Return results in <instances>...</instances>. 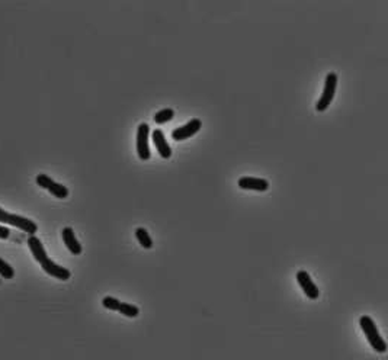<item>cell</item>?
Instances as JSON below:
<instances>
[{"label": "cell", "instance_id": "cell-1", "mask_svg": "<svg viewBox=\"0 0 388 360\" xmlns=\"http://www.w3.org/2000/svg\"><path fill=\"white\" fill-rule=\"evenodd\" d=\"M26 244H28V247H29V250H31L34 259L41 264L42 270H44L47 275H50V276H52V278H55V279L58 280L70 279V276H72L70 270L63 267V266L57 264V263H54V261L47 256V251L44 249L41 240H40L37 235H29Z\"/></svg>", "mask_w": 388, "mask_h": 360}, {"label": "cell", "instance_id": "cell-2", "mask_svg": "<svg viewBox=\"0 0 388 360\" xmlns=\"http://www.w3.org/2000/svg\"><path fill=\"white\" fill-rule=\"evenodd\" d=\"M359 325H361L362 331L365 333L368 343L371 344V347L374 350L378 351V353H385L387 351V343L381 337V334L378 333L377 325H375V322H374V320L371 317L362 315L359 318Z\"/></svg>", "mask_w": 388, "mask_h": 360}, {"label": "cell", "instance_id": "cell-3", "mask_svg": "<svg viewBox=\"0 0 388 360\" xmlns=\"http://www.w3.org/2000/svg\"><path fill=\"white\" fill-rule=\"evenodd\" d=\"M0 222L9 224L12 227H16V228H19V230L29 234V235H35L37 231H38V225L34 221L23 218L21 215L9 214V212H6L5 209H2V208H0Z\"/></svg>", "mask_w": 388, "mask_h": 360}, {"label": "cell", "instance_id": "cell-4", "mask_svg": "<svg viewBox=\"0 0 388 360\" xmlns=\"http://www.w3.org/2000/svg\"><path fill=\"white\" fill-rule=\"evenodd\" d=\"M337 87V74L336 73H329L326 76V81H324V89H323V95L320 96V99L317 102L316 110L317 112H324V110L332 105L335 93H336Z\"/></svg>", "mask_w": 388, "mask_h": 360}, {"label": "cell", "instance_id": "cell-5", "mask_svg": "<svg viewBox=\"0 0 388 360\" xmlns=\"http://www.w3.org/2000/svg\"><path fill=\"white\" fill-rule=\"evenodd\" d=\"M37 183H38L40 188L47 189L51 193L52 196H55V198H58V199H66V198L69 196V189H67L64 185H60V183L54 182V180H52L50 176H47V174H38V176H37Z\"/></svg>", "mask_w": 388, "mask_h": 360}, {"label": "cell", "instance_id": "cell-6", "mask_svg": "<svg viewBox=\"0 0 388 360\" xmlns=\"http://www.w3.org/2000/svg\"><path fill=\"white\" fill-rule=\"evenodd\" d=\"M148 134H150V127L147 124H140L137 130V154L140 160L147 161L150 160L152 153L148 147Z\"/></svg>", "mask_w": 388, "mask_h": 360}, {"label": "cell", "instance_id": "cell-7", "mask_svg": "<svg viewBox=\"0 0 388 360\" xmlns=\"http://www.w3.org/2000/svg\"><path fill=\"white\" fill-rule=\"evenodd\" d=\"M201 127H202L201 119H196V118H195V119H191L186 125H184V127H179V128L172 131V138H173L174 141L188 140V138L194 137L195 134L201 130Z\"/></svg>", "mask_w": 388, "mask_h": 360}, {"label": "cell", "instance_id": "cell-8", "mask_svg": "<svg viewBox=\"0 0 388 360\" xmlns=\"http://www.w3.org/2000/svg\"><path fill=\"white\" fill-rule=\"evenodd\" d=\"M296 280L301 286V289L304 290V293L307 295V298L311 301H316L320 296L318 288L316 286V283L311 280V276L307 273L306 270H300L296 273Z\"/></svg>", "mask_w": 388, "mask_h": 360}, {"label": "cell", "instance_id": "cell-9", "mask_svg": "<svg viewBox=\"0 0 388 360\" xmlns=\"http://www.w3.org/2000/svg\"><path fill=\"white\" fill-rule=\"evenodd\" d=\"M238 188L245 190H256V192H266L269 189V182L259 177L245 176L238 179Z\"/></svg>", "mask_w": 388, "mask_h": 360}, {"label": "cell", "instance_id": "cell-10", "mask_svg": "<svg viewBox=\"0 0 388 360\" xmlns=\"http://www.w3.org/2000/svg\"><path fill=\"white\" fill-rule=\"evenodd\" d=\"M152 137H153L154 147H156L157 153L160 154V157H163V159H170V157H172V148H170V145H169L167 141H166L163 131L153 130Z\"/></svg>", "mask_w": 388, "mask_h": 360}, {"label": "cell", "instance_id": "cell-11", "mask_svg": "<svg viewBox=\"0 0 388 360\" xmlns=\"http://www.w3.org/2000/svg\"><path fill=\"white\" fill-rule=\"evenodd\" d=\"M62 235H63V241H64V244H66V247L70 250L72 254H74V256L82 254V246H80V243H79L77 238H76L73 228H70V227H66V228L62 231Z\"/></svg>", "mask_w": 388, "mask_h": 360}, {"label": "cell", "instance_id": "cell-12", "mask_svg": "<svg viewBox=\"0 0 388 360\" xmlns=\"http://www.w3.org/2000/svg\"><path fill=\"white\" fill-rule=\"evenodd\" d=\"M135 237H137V240L140 243V246L144 247V249H152V247H153V240H152V237L148 235L147 230H144V228H137V230H135Z\"/></svg>", "mask_w": 388, "mask_h": 360}, {"label": "cell", "instance_id": "cell-13", "mask_svg": "<svg viewBox=\"0 0 388 360\" xmlns=\"http://www.w3.org/2000/svg\"><path fill=\"white\" fill-rule=\"evenodd\" d=\"M173 116L174 110L170 109V108H166V109H162L160 112H157V113L154 115L153 119L157 125H162V124H166V122L173 119Z\"/></svg>", "mask_w": 388, "mask_h": 360}, {"label": "cell", "instance_id": "cell-14", "mask_svg": "<svg viewBox=\"0 0 388 360\" xmlns=\"http://www.w3.org/2000/svg\"><path fill=\"white\" fill-rule=\"evenodd\" d=\"M118 311L123 314L124 317H128V318H135V317H138V314H140V310H138L135 305H133V304H127V302H121Z\"/></svg>", "mask_w": 388, "mask_h": 360}, {"label": "cell", "instance_id": "cell-15", "mask_svg": "<svg viewBox=\"0 0 388 360\" xmlns=\"http://www.w3.org/2000/svg\"><path fill=\"white\" fill-rule=\"evenodd\" d=\"M0 276L5 279L11 280L15 276V270L12 267L8 261H5L3 259H0Z\"/></svg>", "mask_w": 388, "mask_h": 360}, {"label": "cell", "instance_id": "cell-16", "mask_svg": "<svg viewBox=\"0 0 388 360\" xmlns=\"http://www.w3.org/2000/svg\"><path fill=\"white\" fill-rule=\"evenodd\" d=\"M102 305L106 310L118 311L120 305H121V301H118L116 298H112V296H106V298H103Z\"/></svg>", "mask_w": 388, "mask_h": 360}, {"label": "cell", "instance_id": "cell-17", "mask_svg": "<svg viewBox=\"0 0 388 360\" xmlns=\"http://www.w3.org/2000/svg\"><path fill=\"white\" fill-rule=\"evenodd\" d=\"M9 235H11V230L8 227L0 225V240H6V238H9Z\"/></svg>", "mask_w": 388, "mask_h": 360}]
</instances>
